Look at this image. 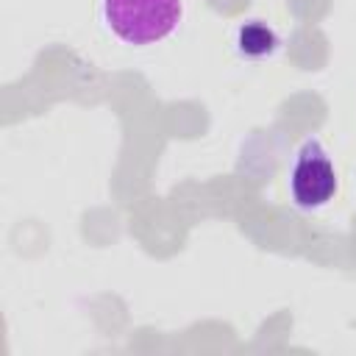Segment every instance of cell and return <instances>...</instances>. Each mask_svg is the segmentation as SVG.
Returning <instances> with one entry per match:
<instances>
[{
	"mask_svg": "<svg viewBox=\"0 0 356 356\" xmlns=\"http://www.w3.org/2000/svg\"><path fill=\"white\" fill-rule=\"evenodd\" d=\"M106 28L125 44L145 47L167 39L184 19V0H103Z\"/></svg>",
	"mask_w": 356,
	"mask_h": 356,
	"instance_id": "obj_1",
	"label": "cell"
},
{
	"mask_svg": "<svg viewBox=\"0 0 356 356\" xmlns=\"http://www.w3.org/2000/svg\"><path fill=\"white\" fill-rule=\"evenodd\" d=\"M337 189H339V175L328 147L317 136L303 139L289 170L292 203L303 211H317L334 200Z\"/></svg>",
	"mask_w": 356,
	"mask_h": 356,
	"instance_id": "obj_2",
	"label": "cell"
},
{
	"mask_svg": "<svg viewBox=\"0 0 356 356\" xmlns=\"http://www.w3.org/2000/svg\"><path fill=\"white\" fill-rule=\"evenodd\" d=\"M234 44H236V53L245 56V58H267V56H273L278 50L281 39H278L275 28H270L267 22L250 19L236 31Z\"/></svg>",
	"mask_w": 356,
	"mask_h": 356,
	"instance_id": "obj_3",
	"label": "cell"
}]
</instances>
